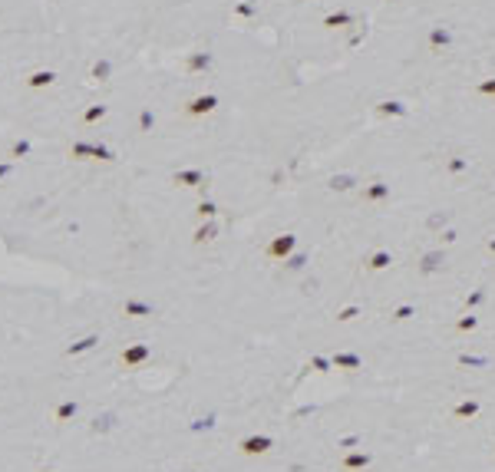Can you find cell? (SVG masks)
<instances>
[{
  "instance_id": "obj_1",
  "label": "cell",
  "mask_w": 495,
  "mask_h": 472,
  "mask_svg": "<svg viewBox=\"0 0 495 472\" xmlns=\"http://www.w3.org/2000/svg\"><path fill=\"white\" fill-rule=\"evenodd\" d=\"M47 83H53V73H33L30 76V86H47Z\"/></svg>"
},
{
  "instance_id": "obj_2",
  "label": "cell",
  "mask_w": 495,
  "mask_h": 472,
  "mask_svg": "<svg viewBox=\"0 0 495 472\" xmlns=\"http://www.w3.org/2000/svg\"><path fill=\"white\" fill-rule=\"evenodd\" d=\"M10 172V166H0V179H4V175H7Z\"/></svg>"
}]
</instances>
